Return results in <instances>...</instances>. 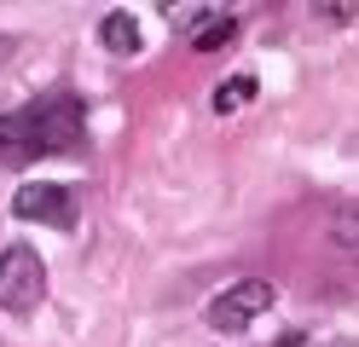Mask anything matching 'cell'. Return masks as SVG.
I'll return each mask as SVG.
<instances>
[{"label": "cell", "mask_w": 359, "mask_h": 347, "mask_svg": "<svg viewBox=\"0 0 359 347\" xmlns=\"http://www.w3.org/2000/svg\"><path fill=\"white\" fill-rule=\"evenodd\" d=\"M41 301H47V266H41V254L29 243L0 249V313L29 318Z\"/></svg>", "instance_id": "cell-2"}, {"label": "cell", "mask_w": 359, "mask_h": 347, "mask_svg": "<svg viewBox=\"0 0 359 347\" xmlns=\"http://www.w3.org/2000/svg\"><path fill=\"white\" fill-rule=\"evenodd\" d=\"M12 53H18V41H12V35H0V64H6Z\"/></svg>", "instance_id": "cell-8"}, {"label": "cell", "mask_w": 359, "mask_h": 347, "mask_svg": "<svg viewBox=\"0 0 359 347\" xmlns=\"http://www.w3.org/2000/svg\"><path fill=\"white\" fill-rule=\"evenodd\" d=\"M250 99H255V76H232L226 87L215 93V110H220V116H232L238 104H250Z\"/></svg>", "instance_id": "cell-7"}, {"label": "cell", "mask_w": 359, "mask_h": 347, "mask_svg": "<svg viewBox=\"0 0 359 347\" xmlns=\"http://www.w3.org/2000/svg\"><path fill=\"white\" fill-rule=\"evenodd\" d=\"M12 215L35 220V226H53V231H70L76 226V191L70 185H53V179H29V185H18Z\"/></svg>", "instance_id": "cell-4"}, {"label": "cell", "mask_w": 359, "mask_h": 347, "mask_svg": "<svg viewBox=\"0 0 359 347\" xmlns=\"http://www.w3.org/2000/svg\"><path fill=\"white\" fill-rule=\"evenodd\" d=\"M81 139V104L76 99H47L0 116V162H35L47 151H70Z\"/></svg>", "instance_id": "cell-1"}, {"label": "cell", "mask_w": 359, "mask_h": 347, "mask_svg": "<svg viewBox=\"0 0 359 347\" xmlns=\"http://www.w3.org/2000/svg\"><path fill=\"white\" fill-rule=\"evenodd\" d=\"M266 307H273V284H266V278H238V284H226L209 301V330L238 336V330H250Z\"/></svg>", "instance_id": "cell-3"}, {"label": "cell", "mask_w": 359, "mask_h": 347, "mask_svg": "<svg viewBox=\"0 0 359 347\" xmlns=\"http://www.w3.org/2000/svg\"><path fill=\"white\" fill-rule=\"evenodd\" d=\"M197 23H203V29H191V46H197V53H220V46L238 35V18H232V12H203Z\"/></svg>", "instance_id": "cell-6"}, {"label": "cell", "mask_w": 359, "mask_h": 347, "mask_svg": "<svg viewBox=\"0 0 359 347\" xmlns=\"http://www.w3.org/2000/svg\"><path fill=\"white\" fill-rule=\"evenodd\" d=\"M99 41H104V53L133 58V53H140V23H133V12H110L99 23Z\"/></svg>", "instance_id": "cell-5"}, {"label": "cell", "mask_w": 359, "mask_h": 347, "mask_svg": "<svg viewBox=\"0 0 359 347\" xmlns=\"http://www.w3.org/2000/svg\"><path fill=\"white\" fill-rule=\"evenodd\" d=\"M325 347H359V341H353V336H336V341H325Z\"/></svg>", "instance_id": "cell-9"}]
</instances>
